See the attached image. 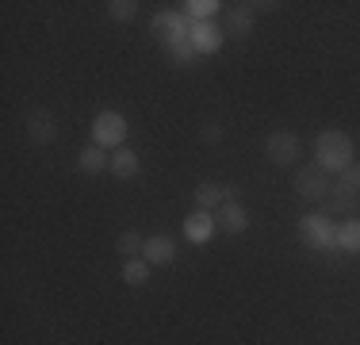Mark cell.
<instances>
[{
	"mask_svg": "<svg viewBox=\"0 0 360 345\" xmlns=\"http://www.w3.org/2000/svg\"><path fill=\"white\" fill-rule=\"evenodd\" d=\"M338 184H345L349 192H360V161H353L345 172H338Z\"/></svg>",
	"mask_w": 360,
	"mask_h": 345,
	"instance_id": "603a6c76",
	"label": "cell"
},
{
	"mask_svg": "<svg viewBox=\"0 0 360 345\" xmlns=\"http://www.w3.org/2000/svg\"><path fill=\"white\" fill-rule=\"evenodd\" d=\"M219 230H226V234H245V230H250V215H245V207L238 203V200H230V203H222L219 207Z\"/></svg>",
	"mask_w": 360,
	"mask_h": 345,
	"instance_id": "7c38bea8",
	"label": "cell"
},
{
	"mask_svg": "<svg viewBox=\"0 0 360 345\" xmlns=\"http://www.w3.org/2000/svg\"><path fill=\"white\" fill-rule=\"evenodd\" d=\"M356 203H360V192H349L345 184H333V192H330V207H333L338 215H349V219H353Z\"/></svg>",
	"mask_w": 360,
	"mask_h": 345,
	"instance_id": "ac0fdd59",
	"label": "cell"
},
{
	"mask_svg": "<svg viewBox=\"0 0 360 345\" xmlns=\"http://www.w3.org/2000/svg\"><path fill=\"white\" fill-rule=\"evenodd\" d=\"M253 12H257V4H238V8H230V15H226V27L238 34V39H245V34L253 31Z\"/></svg>",
	"mask_w": 360,
	"mask_h": 345,
	"instance_id": "9a60e30c",
	"label": "cell"
},
{
	"mask_svg": "<svg viewBox=\"0 0 360 345\" xmlns=\"http://www.w3.org/2000/svg\"><path fill=\"white\" fill-rule=\"evenodd\" d=\"M165 50H169V54L176 58L180 65H192L195 58H200V54H195V50H192V39H180V42H165Z\"/></svg>",
	"mask_w": 360,
	"mask_h": 345,
	"instance_id": "7402d4cb",
	"label": "cell"
},
{
	"mask_svg": "<svg viewBox=\"0 0 360 345\" xmlns=\"http://www.w3.org/2000/svg\"><path fill=\"white\" fill-rule=\"evenodd\" d=\"M150 31L161 42H180V39H192V20L184 12H158L150 20Z\"/></svg>",
	"mask_w": 360,
	"mask_h": 345,
	"instance_id": "8992f818",
	"label": "cell"
},
{
	"mask_svg": "<svg viewBox=\"0 0 360 345\" xmlns=\"http://www.w3.org/2000/svg\"><path fill=\"white\" fill-rule=\"evenodd\" d=\"M108 15L115 23H131L134 15H139V0H111L108 4Z\"/></svg>",
	"mask_w": 360,
	"mask_h": 345,
	"instance_id": "44dd1931",
	"label": "cell"
},
{
	"mask_svg": "<svg viewBox=\"0 0 360 345\" xmlns=\"http://www.w3.org/2000/svg\"><path fill=\"white\" fill-rule=\"evenodd\" d=\"M338 249H345V253H360V215L338 222Z\"/></svg>",
	"mask_w": 360,
	"mask_h": 345,
	"instance_id": "2e32d148",
	"label": "cell"
},
{
	"mask_svg": "<svg viewBox=\"0 0 360 345\" xmlns=\"http://www.w3.org/2000/svg\"><path fill=\"white\" fill-rule=\"evenodd\" d=\"M200 138H203V142H219V138H222V127H219V123H207V127L200 131Z\"/></svg>",
	"mask_w": 360,
	"mask_h": 345,
	"instance_id": "cb8c5ba5",
	"label": "cell"
},
{
	"mask_svg": "<svg viewBox=\"0 0 360 345\" xmlns=\"http://www.w3.org/2000/svg\"><path fill=\"white\" fill-rule=\"evenodd\" d=\"M295 192L303 196V200L319 203V200H326V196L333 192V180H330V172H326L319 161H307V165H299V172H295Z\"/></svg>",
	"mask_w": 360,
	"mask_h": 345,
	"instance_id": "277c9868",
	"label": "cell"
},
{
	"mask_svg": "<svg viewBox=\"0 0 360 345\" xmlns=\"http://www.w3.org/2000/svg\"><path fill=\"white\" fill-rule=\"evenodd\" d=\"M115 249L127 257V261H131V257H142L146 253V234H139V230H123L119 242H115Z\"/></svg>",
	"mask_w": 360,
	"mask_h": 345,
	"instance_id": "d6986e66",
	"label": "cell"
},
{
	"mask_svg": "<svg viewBox=\"0 0 360 345\" xmlns=\"http://www.w3.org/2000/svg\"><path fill=\"white\" fill-rule=\"evenodd\" d=\"M299 153H303V142L291 131H272L264 138V158H269L272 165H295Z\"/></svg>",
	"mask_w": 360,
	"mask_h": 345,
	"instance_id": "5b68a950",
	"label": "cell"
},
{
	"mask_svg": "<svg viewBox=\"0 0 360 345\" xmlns=\"http://www.w3.org/2000/svg\"><path fill=\"white\" fill-rule=\"evenodd\" d=\"M219 12H222L219 0H188V4H184V15L192 23H207V20H215Z\"/></svg>",
	"mask_w": 360,
	"mask_h": 345,
	"instance_id": "e0dca14e",
	"label": "cell"
},
{
	"mask_svg": "<svg viewBox=\"0 0 360 345\" xmlns=\"http://www.w3.org/2000/svg\"><path fill=\"white\" fill-rule=\"evenodd\" d=\"M299 238H303V246L322 249V253L326 249H338V222H330V215L311 211L299 219Z\"/></svg>",
	"mask_w": 360,
	"mask_h": 345,
	"instance_id": "7a4b0ae2",
	"label": "cell"
},
{
	"mask_svg": "<svg viewBox=\"0 0 360 345\" xmlns=\"http://www.w3.org/2000/svg\"><path fill=\"white\" fill-rule=\"evenodd\" d=\"M222 42H226V34H222V27L215 20H207V23H192V50L195 54H219L222 50Z\"/></svg>",
	"mask_w": 360,
	"mask_h": 345,
	"instance_id": "9c48e42d",
	"label": "cell"
},
{
	"mask_svg": "<svg viewBox=\"0 0 360 345\" xmlns=\"http://www.w3.org/2000/svg\"><path fill=\"white\" fill-rule=\"evenodd\" d=\"M142 257L153 265V269H165V265L176 261V242L169 234H150L146 238V253Z\"/></svg>",
	"mask_w": 360,
	"mask_h": 345,
	"instance_id": "8fae6325",
	"label": "cell"
},
{
	"mask_svg": "<svg viewBox=\"0 0 360 345\" xmlns=\"http://www.w3.org/2000/svg\"><path fill=\"white\" fill-rule=\"evenodd\" d=\"M238 196L234 184H215V180H203L200 188H195V203H200V211H219L222 203H230Z\"/></svg>",
	"mask_w": 360,
	"mask_h": 345,
	"instance_id": "30bf717a",
	"label": "cell"
},
{
	"mask_svg": "<svg viewBox=\"0 0 360 345\" xmlns=\"http://www.w3.org/2000/svg\"><path fill=\"white\" fill-rule=\"evenodd\" d=\"M150 269H153V265L146 261V257H131V261H123V280L139 288V284L150 280Z\"/></svg>",
	"mask_w": 360,
	"mask_h": 345,
	"instance_id": "ffe728a7",
	"label": "cell"
},
{
	"mask_svg": "<svg viewBox=\"0 0 360 345\" xmlns=\"http://www.w3.org/2000/svg\"><path fill=\"white\" fill-rule=\"evenodd\" d=\"M139 169H142V161H139V153H134V150H127V146H123V150L111 153L108 172H115L119 180H134V177H139Z\"/></svg>",
	"mask_w": 360,
	"mask_h": 345,
	"instance_id": "4fadbf2b",
	"label": "cell"
},
{
	"mask_svg": "<svg viewBox=\"0 0 360 345\" xmlns=\"http://www.w3.org/2000/svg\"><path fill=\"white\" fill-rule=\"evenodd\" d=\"M111 165V153H104L100 146H84L81 153H77V169L84 172V177H96V172H104Z\"/></svg>",
	"mask_w": 360,
	"mask_h": 345,
	"instance_id": "5bb4252c",
	"label": "cell"
},
{
	"mask_svg": "<svg viewBox=\"0 0 360 345\" xmlns=\"http://www.w3.org/2000/svg\"><path fill=\"white\" fill-rule=\"evenodd\" d=\"M219 234V215L215 211H192L184 219V238L192 242V246H203V242H211Z\"/></svg>",
	"mask_w": 360,
	"mask_h": 345,
	"instance_id": "ba28073f",
	"label": "cell"
},
{
	"mask_svg": "<svg viewBox=\"0 0 360 345\" xmlns=\"http://www.w3.org/2000/svg\"><path fill=\"white\" fill-rule=\"evenodd\" d=\"M23 131H27V138L35 146H50L58 138V119H54V111L50 108H35L27 115V123H23Z\"/></svg>",
	"mask_w": 360,
	"mask_h": 345,
	"instance_id": "52a82bcc",
	"label": "cell"
},
{
	"mask_svg": "<svg viewBox=\"0 0 360 345\" xmlns=\"http://www.w3.org/2000/svg\"><path fill=\"white\" fill-rule=\"evenodd\" d=\"M123 142H127V119L119 111H100L92 119V146L115 153V150H123Z\"/></svg>",
	"mask_w": 360,
	"mask_h": 345,
	"instance_id": "3957f363",
	"label": "cell"
},
{
	"mask_svg": "<svg viewBox=\"0 0 360 345\" xmlns=\"http://www.w3.org/2000/svg\"><path fill=\"white\" fill-rule=\"evenodd\" d=\"M314 161H319L326 172H345L356 161L353 138L345 131H338V127H326V131L314 138Z\"/></svg>",
	"mask_w": 360,
	"mask_h": 345,
	"instance_id": "6da1fadb",
	"label": "cell"
}]
</instances>
